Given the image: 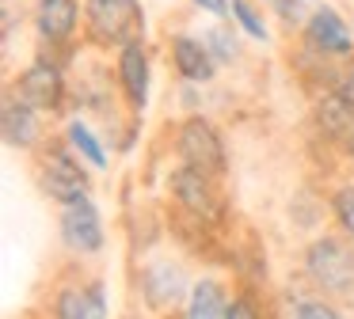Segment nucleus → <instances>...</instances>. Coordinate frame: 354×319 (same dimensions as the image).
<instances>
[{
    "label": "nucleus",
    "instance_id": "nucleus-3",
    "mask_svg": "<svg viewBox=\"0 0 354 319\" xmlns=\"http://www.w3.org/2000/svg\"><path fill=\"white\" fill-rule=\"evenodd\" d=\"M84 160L69 148L65 137H46L42 148L35 152V182L39 190L57 205H69L77 197H88L92 194V179L84 171Z\"/></svg>",
    "mask_w": 354,
    "mask_h": 319
},
{
    "label": "nucleus",
    "instance_id": "nucleus-25",
    "mask_svg": "<svg viewBox=\"0 0 354 319\" xmlns=\"http://www.w3.org/2000/svg\"><path fill=\"white\" fill-rule=\"evenodd\" d=\"M331 91L354 106V53L339 61V72H335V84H331Z\"/></svg>",
    "mask_w": 354,
    "mask_h": 319
},
{
    "label": "nucleus",
    "instance_id": "nucleus-24",
    "mask_svg": "<svg viewBox=\"0 0 354 319\" xmlns=\"http://www.w3.org/2000/svg\"><path fill=\"white\" fill-rule=\"evenodd\" d=\"M229 319H267V311H263V304H259V300H255V293L240 289V293H232Z\"/></svg>",
    "mask_w": 354,
    "mask_h": 319
},
{
    "label": "nucleus",
    "instance_id": "nucleus-6",
    "mask_svg": "<svg viewBox=\"0 0 354 319\" xmlns=\"http://www.w3.org/2000/svg\"><path fill=\"white\" fill-rule=\"evenodd\" d=\"M171 144H176L179 164H191V167H198V171L214 175V179H221V175L229 171V144H225L221 129H217L206 114H187L176 126Z\"/></svg>",
    "mask_w": 354,
    "mask_h": 319
},
{
    "label": "nucleus",
    "instance_id": "nucleus-5",
    "mask_svg": "<svg viewBox=\"0 0 354 319\" xmlns=\"http://www.w3.org/2000/svg\"><path fill=\"white\" fill-rule=\"evenodd\" d=\"M168 194L194 224L202 228H217L225 224V197L217 190V179L191 164H176L168 171Z\"/></svg>",
    "mask_w": 354,
    "mask_h": 319
},
{
    "label": "nucleus",
    "instance_id": "nucleus-9",
    "mask_svg": "<svg viewBox=\"0 0 354 319\" xmlns=\"http://www.w3.org/2000/svg\"><path fill=\"white\" fill-rule=\"evenodd\" d=\"M115 88L133 118H141L149 110V99H153V53H149L145 42H133L115 53Z\"/></svg>",
    "mask_w": 354,
    "mask_h": 319
},
{
    "label": "nucleus",
    "instance_id": "nucleus-23",
    "mask_svg": "<svg viewBox=\"0 0 354 319\" xmlns=\"http://www.w3.org/2000/svg\"><path fill=\"white\" fill-rule=\"evenodd\" d=\"M290 319H346V316L328 300V296L313 293V296H297V300H293Z\"/></svg>",
    "mask_w": 354,
    "mask_h": 319
},
{
    "label": "nucleus",
    "instance_id": "nucleus-8",
    "mask_svg": "<svg viewBox=\"0 0 354 319\" xmlns=\"http://www.w3.org/2000/svg\"><path fill=\"white\" fill-rule=\"evenodd\" d=\"M57 240L77 258L103 255V247H107V228H103V213L92 202V194L62 205V213H57Z\"/></svg>",
    "mask_w": 354,
    "mask_h": 319
},
{
    "label": "nucleus",
    "instance_id": "nucleus-12",
    "mask_svg": "<svg viewBox=\"0 0 354 319\" xmlns=\"http://www.w3.org/2000/svg\"><path fill=\"white\" fill-rule=\"evenodd\" d=\"M50 316L54 319H111V293L103 278L88 281H69L54 293L50 300Z\"/></svg>",
    "mask_w": 354,
    "mask_h": 319
},
{
    "label": "nucleus",
    "instance_id": "nucleus-10",
    "mask_svg": "<svg viewBox=\"0 0 354 319\" xmlns=\"http://www.w3.org/2000/svg\"><path fill=\"white\" fill-rule=\"evenodd\" d=\"M297 35H301V46L316 50L320 57L343 61V57H351V53H354V23L346 19L335 4H328V0L308 12L305 27H301Z\"/></svg>",
    "mask_w": 354,
    "mask_h": 319
},
{
    "label": "nucleus",
    "instance_id": "nucleus-27",
    "mask_svg": "<svg viewBox=\"0 0 354 319\" xmlns=\"http://www.w3.org/2000/svg\"><path fill=\"white\" fill-rule=\"evenodd\" d=\"M346 156H351V164H354V148H351V152H346Z\"/></svg>",
    "mask_w": 354,
    "mask_h": 319
},
{
    "label": "nucleus",
    "instance_id": "nucleus-7",
    "mask_svg": "<svg viewBox=\"0 0 354 319\" xmlns=\"http://www.w3.org/2000/svg\"><path fill=\"white\" fill-rule=\"evenodd\" d=\"M31 30L42 50L77 53V38H84V0H35Z\"/></svg>",
    "mask_w": 354,
    "mask_h": 319
},
{
    "label": "nucleus",
    "instance_id": "nucleus-15",
    "mask_svg": "<svg viewBox=\"0 0 354 319\" xmlns=\"http://www.w3.org/2000/svg\"><path fill=\"white\" fill-rule=\"evenodd\" d=\"M313 126L328 144L351 152L354 148V106L339 99L335 91H320L313 103Z\"/></svg>",
    "mask_w": 354,
    "mask_h": 319
},
{
    "label": "nucleus",
    "instance_id": "nucleus-26",
    "mask_svg": "<svg viewBox=\"0 0 354 319\" xmlns=\"http://www.w3.org/2000/svg\"><path fill=\"white\" fill-rule=\"evenodd\" d=\"M191 8L209 19H232V0H191Z\"/></svg>",
    "mask_w": 354,
    "mask_h": 319
},
{
    "label": "nucleus",
    "instance_id": "nucleus-17",
    "mask_svg": "<svg viewBox=\"0 0 354 319\" xmlns=\"http://www.w3.org/2000/svg\"><path fill=\"white\" fill-rule=\"evenodd\" d=\"M62 137L69 141V148L77 152V156L84 160L88 167H92V171H107V167H111V156H107V148H103L100 133H95V129L88 126V118H84V114H73V118L65 122Z\"/></svg>",
    "mask_w": 354,
    "mask_h": 319
},
{
    "label": "nucleus",
    "instance_id": "nucleus-13",
    "mask_svg": "<svg viewBox=\"0 0 354 319\" xmlns=\"http://www.w3.org/2000/svg\"><path fill=\"white\" fill-rule=\"evenodd\" d=\"M168 61H171V68H176V76L183 84H202V88L214 84V76L221 72V65L214 61L206 38L191 35V30H176V35H168Z\"/></svg>",
    "mask_w": 354,
    "mask_h": 319
},
{
    "label": "nucleus",
    "instance_id": "nucleus-21",
    "mask_svg": "<svg viewBox=\"0 0 354 319\" xmlns=\"http://www.w3.org/2000/svg\"><path fill=\"white\" fill-rule=\"evenodd\" d=\"M328 209H331L335 228L354 243V182H339V186L331 190V194H328Z\"/></svg>",
    "mask_w": 354,
    "mask_h": 319
},
{
    "label": "nucleus",
    "instance_id": "nucleus-18",
    "mask_svg": "<svg viewBox=\"0 0 354 319\" xmlns=\"http://www.w3.org/2000/svg\"><path fill=\"white\" fill-rule=\"evenodd\" d=\"M115 95H118V88H111V72H107V68L84 72L77 84H73V103H77L80 110L111 114V106H115Z\"/></svg>",
    "mask_w": 354,
    "mask_h": 319
},
{
    "label": "nucleus",
    "instance_id": "nucleus-16",
    "mask_svg": "<svg viewBox=\"0 0 354 319\" xmlns=\"http://www.w3.org/2000/svg\"><path fill=\"white\" fill-rule=\"evenodd\" d=\"M232 293L221 278H198L187 293V304L179 308L183 319H229Z\"/></svg>",
    "mask_w": 354,
    "mask_h": 319
},
{
    "label": "nucleus",
    "instance_id": "nucleus-14",
    "mask_svg": "<svg viewBox=\"0 0 354 319\" xmlns=\"http://www.w3.org/2000/svg\"><path fill=\"white\" fill-rule=\"evenodd\" d=\"M0 137L12 152H39L46 141V126H42V114L35 106H27L19 95L4 91V103H0Z\"/></svg>",
    "mask_w": 354,
    "mask_h": 319
},
{
    "label": "nucleus",
    "instance_id": "nucleus-19",
    "mask_svg": "<svg viewBox=\"0 0 354 319\" xmlns=\"http://www.w3.org/2000/svg\"><path fill=\"white\" fill-rule=\"evenodd\" d=\"M202 38H206L209 53H214V61L221 68L240 65L244 46H240V30H236V23H232V19H214L209 27H202Z\"/></svg>",
    "mask_w": 354,
    "mask_h": 319
},
{
    "label": "nucleus",
    "instance_id": "nucleus-1",
    "mask_svg": "<svg viewBox=\"0 0 354 319\" xmlns=\"http://www.w3.org/2000/svg\"><path fill=\"white\" fill-rule=\"evenodd\" d=\"M301 273L328 300H354V243L343 232H320L301 251Z\"/></svg>",
    "mask_w": 354,
    "mask_h": 319
},
{
    "label": "nucleus",
    "instance_id": "nucleus-2",
    "mask_svg": "<svg viewBox=\"0 0 354 319\" xmlns=\"http://www.w3.org/2000/svg\"><path fill=\"white\" fill-rule=\"evenodd\" d=\"M149 15L141 0H84V42L100 53L145 42Z\"/></svg>",
    "mask_w": 354,
    "mask_h": 319
},
{
    "label": "nucleus",
    "instance_id": "nucleus-22",
    "mask_svg": "<svg viewBox=\"0 0 354 319\" xmlns=\"http://www.w3.org/2000/svg\"><path fill=\"white\" fill-rule=\"evenodd\" d=\"M259 4L267 8V15H274L278 27L290 30V35L305 27L308 12H313V8H308V0H259Z\"/></svg>",
    "mask_w": 354,
    "mask_h": 319
},
{
    "label": "nucleus",
    "instance_id": "nucleus-4",
    "mask_svg": "<svg viewBox=\"0 0 354 319\" xmlns=\"http://www.w3.org/2000/svg\"><path fill=\"white\" fill-rule=\"evenodd\" d=\"M12 95H19L27 106H35L39 114H62L65 103L73 99V84L65 72V61H57V53L39 50L8 84Z\"/></svg>",
    "mask_w": 354,
    "mask_h": 319
},
{
    "label": "nucleus",
    "instance_id": "nucleus-11",
    "mask_svg": "<svg viewBox=\"0 0 354 319\" xmlns=\"http://www.w3.org/2000/svg\"><path fill=\"white\" fill-rule=\"evenodd\" d=\"M194 281L187 278V270L171 258H156V262L141 266L138 273V293L145 300L149 311H176L187 304V293H191Z\"/></svg>",
    "mask_w": 354,
    "mask_h": 319
},
{
    "label": "nucleus",
    "instance_id": "nucleus-20",
    "mask_svg": "<svg viewBox=\"0 0 354 319\" xmlns=\"http://www.w3.org/2000/svg\"><path fill=\"white\" fill-rule=\"evenodd\" d=\"M232 23L244 38L252 42H270V19H267V8L255 4V0H232Z\"/></svg>",
    "mask_w": 354,
    "mask_h": 319
}]
</instances>
